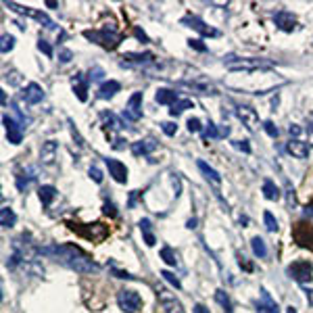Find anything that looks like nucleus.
<instances>
[{
	"mask_svg": "<svg viewBox=\"0 0 313 313\" xmlns=\"http://www.w3.org/2000/svg\"><path fill=\"white\" fill-rule=\"evenodd\" d=\"M38 253L59 261V263H63L65 267L73 269V272H77V274H96L100 269L82 249H77L75 245H48V247H40Z\"/></svg>",
	"mask_w": 313,
	"mask_h": 313,
	"instance_id": "1",
	"label": "nucleus"
},
{
	"mask_svg": "<svg viewBox=\"0 0 313 313\" xmlns=\"http://www.w3.org/2000/svg\"><path fill=\"white\" fill-rule=\"evenodd\" d=\"M84 38L92 40L94 44H98L107 50H113L121 44V36L117 31H109V28H102V30H86L84 31Z\"/></svg>",
	"mask_w": 313,
	"mask_h": 313,
	"instance_id": "2",
	"label": "nucleus"
},
{
	"mask_svg": "<svg viewBox=\"0 0 313 313\" xmlns=\"http://www.w3.org/2000/svg\"><path fill=\"white\" fill-rule=\"evenodd\" d=\"M274 67V61L269 59H257V57H250V59H240V61H230L228 69L230 71H242V73H253L259 71V69H272Z\"/></svg>",
	"mask_w": 313,
	"mask_h": 313,
	"instance_id": "3",
	"label": "nucleus"
},
{
	"mask_svg": "<svg viewBox=\"0 0 313 313\" xmlns=\"http://www.w3.org/2000/svg\"><path fill=\"white\" fill-rule=\"evenodd\" d=\"M4 6H6V8H11L13 13H19V15H25V17H31V19H36L38 23L44 25L46 30H55V28H57V23L52 21L46 13L36 11V8H31V6H21V4H17V2H11V0H4Z\"/></svg>",
	"mask_w": 313,
	"mask_h": 313,
	"instance_id": "4",
	"label": "nucleus"
},
{
	"mask_svg": "<svg viewBox=\"0 0 313 313\" xmlns=\"http://www.w3.org/2000/svg\"><path fill=\"white\" fill-rule=\"evenodd\" d=\"M117 303H119L121 311L136 313L138 309L142 307V297L136 290H119L117 292Z\"/></svg>",
	"mask_w": 313,
	"mask_h": 313,
	"instance_id": "5",
	"label": "nucleus"
},
{
	"mask_svg": "<svg viewBox=\"0 0 313 313\" xmlns=\"http://www.w3.org/2000/svg\"><path fill=\"white\" fill-rule=\"evenodd\" d=\"M286 274L297 282H309L313 278V265L309 261H294V263L286 267Z\"/></svg>",
	"mask_w": 313,
	"mask_h": 313,
	"instance_id": "6",
	"label": "nucleus"
},
{
	"mask_svg": "<svg viewBox=\"0 0 313 313\" xmlns=\"http://www.w3.org/2000/svg\"><path fill=\"white\" fill-rule=\"evenodd\" d=\"M236 117L242 121V125H245L249 132H255L259 127V115L253 107H247V104H238L236 107Z\"/></svg>",
	"mask_w": 313,
	"mask_h": 313,
	"instance_id": "7",
	"label": "nucleus"
},
{
	"mask_svg": "<svg viewBox=\"0 0 313 313\" xmlns=\"http://www.w3.org/2000/svg\"><path fill=\"white\" fill-rule=\"evenodd\" d=\"M124 117L127 121H140L142 119V92H134L129 96L125 109H124Z\"/></svg>",
	"mask_w": 313,
	"mask_h": 313,
	"instance_id": "8",
	"label": "nucleus"
},
{
	"mask_svg": "<svg viewBox=\"0 0 313 313\" xmlns=\"http://www.w3.org/2000/svg\"><path fill=\"white\" fill-rule=\"evenodd\" d=\"M292 236H294V240H297L299 247L313 250V228H311L309 223H303V221L297 223V228H294Z\"/></svg>",
	"mask_w": 313,
	"mask_h": 313,
	"instance_id": "9",
	"label": "nucleus"
},
{
	"mask_svg": "<svg viewBox=\"0 0 313 313\" xmlns=\"http://www.w3.org/2000/svg\"><path fill=\"white\" fill-rule=\"evenodd\" d=\"M182 23L188 25V28H192V30H196L201 36H207V38H217V36H219V31H217L215 28H211V25H207L203 19H198V17H184Z\"/></svg>",
	"mask_w": 313,
	"mask_h": 313,
	"instance_id": "10",
	"label": "nucleus"
},
{
	"mask_svg": "<svg viewBox=\"0 0 313 313\" xmlns=\"http://www.w3.org/2000/svg\"><path fill=\"white\" fill-rule=\"evenodd\" d=\"M2 124H4V127H6V138H8V142H11V144H21L23 125H21V124H17V121H15L13 117H8V115L2 117Z\"/></svg>",
	"mask_w": 313,
	"mask_h": 313,
	"instance_id": "11",
	"label": "nucleus"
},
{
	"mask_svg": "<svg viewBox=\"0 0 313 313\" xmlns=\"http://www.w3.org/2000/svg\"><path fill=\"white\" fill-rule=\"evenodd\" d=\"M21 100H25L28 104L42 102V100H44V88H42L40 84H36V82L28 84V86H25V90L21 92Z\"/></svg>",
	"mask_w": 313,
	"mask_h": 313,
	"instance_id": "12",
	"label": "nucleus"
},
{
	"mask_svg": "<svg viewBox=\"0 0 313 313\" xmlns=\"http://www.w3.org/2000/svg\"><path fill=\"white\" fill-rule=\"evenodd\" d=\"M159 303H161V307L165 309V313H184L182 303L173 297V294H169L167 290H163V288H159Z\"/></svg>",
	"mask_w": 313,
	"mask_h": 313,
	"instance_id": "13",
	"label": "nucleus"
},
{
	"mask_svg": "<svg viewBox=\"0 0 313 313\" xmlns=\"http://www.w3.org/2000/svg\"><path fill=\"white\" fill-rule=\"evenodd\" d=\"M286 153L292 155L294 159H307L309 156V144L299 140V138H290V140L286 142Z\"/></svg>",
	"mask_w": 313,
	"mask_h": 313,
	"instance_id": "14",
	"label": "nucleus"
},
{
	"mask_svg": "<svg viewBox=\"0 0 313 313\" xmlns=\"http://www.w3.org/2000/svg\"><path fill=\"white\" fill-rule=\"evenodd\" d=\"M104 163H107V167H109V173L113 176V180L119 182V184H125L127 182V167L121 161L117 159H104Z\"/></svg>",
	"mask_w": 313,
	"mask_h": 313,
	"instance_id": "15",
	"label": "nucleus"
},
{
	"mask_svg": "<svg viewBox=\"0 0 313 313\" xmlns=\"http://www.w3.org/2000/svg\"><path fill=\"white\" fill-rule=\"evenodd\" d=\"M57 155H59V144L55 140H46L40 149V163L42 165H52L57 161Z\"/></svg>",
	"mask_w": 313,
	"mask_h": 313,
	"instance_id": "16",
	"label": "nucleus"
},
{
	"mask_svg": "<svg viewBox=\"0 0 313 313\" xmlns=\"http://www.w3.org/2000/svg\"><path fill=\"white\" fill-rule=\"evenodd\" d=\"M274 21L282 31H292L294 28H297V17H294L290 11H278L274 15Z\"/></svg>",
	"mask_w": 313,
	"mask_h": 313,
	"instance_id": "17",
	"label": "nucleus"
},
{
	"mask_svg": "<svg viewBox=\"0 0 313 313\" xmlns=\"http://www.w3.org/2000/svg\"><path fill=\"white\" fill-rule=\"evenodd\" d=\"M257 313H280L278 303L269 297V292L265 288H261V299L257 303Z\"/></svg>",
	"mask_w": 313,
	"mask_h": 313,
	"instance_id": "18",
	"label": "nucleus"
},
{
	"mask_svg": "<svg viewBox=\"0 0 313 313\" xmlns=\"http://www.w3.org/2000/svg\"><path fill=\"white\" fill-rule=\"evenodd\" d=\"M71 86H73V92H75V96L80 98L82 102L88 100V80L82 75V73H77L71 77Z\"/></svg>",
	"mask_w": 313,
	"mask_h": 313,
	"instance_id": "19",
	"label": "nucleus"
},
{
	"mask_svg": "<svg viewBox=\"0 0 313 313\" xmlns=\"http://www.w3.org/2000/svg\"><path fill=\"white\" fill-rule=\"evenodd\" d=\"M155 149H156V142L153 140V138H146V140H138V142L132 144V155L146 156V155H151Z\"/></svg>",
	"mask_w": 313,
	"mask_h": 313,
	"instance_id": "20",
	"label": "nucleus"
},
{
	"mask_svg": "<svg viewBox=\"0 0 313 313\" xmlns=\"http://www.w3.org/2000/svg\"><path fill=\"white\" fill-rule=\"evenodd\" d=\"M121 90V84L115 82V80H109V82H102L100 84V88H98V98H113L115 94Z\"/></svg>",
	"mask_w": 313,
	"mask_h": 313,
	"instance_id": "21",
	"label": "nucleus"
},
{
	"mask_svg": "<svg viewBox=\"0 0 313 313\" xmlns=\"http://www.w3.org/2000/svg\"><path fill=\"white\" fill-rule=\"evenodd\" d=\"M153 61H155L153 52H144V55L127 52V55H124V63H127V65H146V63H153Z\"/></svg>",
	"mask_w": 313,
	"mask_h": 313,
	"instance_id": "22",
	"label": "nucleus"
},
{
	"mask_svg": "<svg viewBox=\"0 0 313 313\" xmlns=\"http://www.w3.org/2000/svg\"><path fill=\"white\" fill-rule=\"evenodd\" d=\"M155 100L159 104H176L178 102V92L176 90H169V88H159L155 94Z\"/></svg>",
	"mask_w": 313,
	"mask_h": 313,
	"instance_id": "23",
	"label": "nucleus"
},
{
	"mask_svg": "<svg viewBox=\"0 0 313 313\" xmlns=\"http://www.w3.org/2000/svg\"><path fill=\"white\" fill-rule=\"evenodd\" d=\"M184 86H188L192 92H196V94H217V90H215V86L213 84H209V82H196V80H192V82H182Z\"/></svg>",
	"mask_w": 313,
	"mask_h": 313,
	"instance_id": "24",
	"label": "nucleus"
},
{
	"mask_svg": "<svg viewBox=\"0 0 313 313\" xmlns=\"http://www.w3.org/2000/svg\"><path fill=\"white\" fill-rule=\"evenodd\" d=\"M100 121L104 125H107L109 129H115V132H119V129H124L125 125H124V121H121L119 117H115L111 111H102L100 113Z\"/></svg>",
	"mask_w": 313,
	"mask_h": 313,
	"instance_id": "25",
	"label": "nucleus"
},
{
	"mask_svg": "<svg viewBox=\"0 0 313 313\" xmlns=\"http://www.w3.org/2000/svg\"><path fill=\"white\" fill-rule=\"evenodd\" d=\"M196 165H198V169L203 171V176H205L209 182H213L215 186H219V184H221V176H219V173H217V171L211 167V165H207L205 161H198Z\"/></svg>",
	"mask_w": 313,
	"mask_h": 313,
	"instance_id": "26",
	"label": "nucleus"
},
{
	"mask_svg": "<svg viewBox=\"0 0 313 313\" xmlns=\"http://www.w3.org/2000/svg\"><path fill=\"white\" fill-rule=\"evenodd\" d=\"M140 232H142V236H144V242L149 247H155V242H156V238H155V234H153V223H151V219H140Z\"/></svg>",
	"mask_w": 313,
	"mask_h": 313,
	"instance_id": "27",
	"label": "nucleus"
},
{
	"mask_svg": "<svg viewBox=\"0 0 313 313\" xmlns=\"http://www.w3.org/2000/svg\"><path fill=\"white\" fill-rule=\"evenodd\" d=\"M15 221H17V215H15L13 209H8V207H2V209H0V225H2L4 230L13 228Z\"/></svg>",
	"mask_w": 313,
	"mask_h": 313,
	"instance_id": "28",
	"label": "nucleus"
},
{
	"mask_svg": "<svg viewBox=\"0 0 313 313\" xmlns=\"http://www.w3.org/2000/svg\"><path fill=\"white\" fill-rule=\"evenodd\" d=\"M38 196H40L42 205L48 207V205L57 198V188H55V186H40V188H38Z\"/></svg>",
	"mask_w": 313,
	"mask_h": 313,
	"instance_id": "29",
	"label": "nucleus"
},
{
	"mask_svg": "<svg viewBox=\"0 0 313 313\" xmlns=\"http://www.w3.org/2000/svg\"><path fill=\"white\" fill-rule=\"evenodd\" d=\"M263 196L267 198V201H278V198L282 196V192L272 180H265L263 182Z\"/></svg>",
	"mask_w": 313,
	"mask_h": 313,
	"instance_id": "30",
	"label": "nucleus"
},
{
	"mask_svg": "<svg viewBox=\"0 0 313 313\" xmlns=\"http://www.w3.org/2000/svg\"><path fill=\"white\" fill-rule=\"evenodd\" d=\"M186 109H194V102L190 100V98H182V100H178L176 104H171V109H169V115L171 117H178V115H182Z\"/></svg>",
	"mask_w": 313,
	"mask_h": 313,
	"instance_id": "31",
	"label": "nucleus"
},
{
	"mask_svg": "<svg viewBox=\"0 0 313 313\" xmlns=\"http://www.w3.org/2000/svg\"><path fill=\"white\" fill-rule=\"evenodd\" d=\"M250 249H253L255 257H259V259L267 257V247H265V240L261 238V236H255L253 240H250Z\"/></svg>",
	"mask_w": 313,
	"mask_h": 313,
	"instance_id": "32",
	"label": "nucleus"
},
{
	"mask_svg": "<svg viewBox=\"0 0 313 313\" xmlns=\"http://www.w3.org/2000/svg\"><path fill=\"white\" fill-rule=\"evenodd\" d=\"M215 301L223 307L225 313H234V309H232V301H230L228 294H225V290H215Z\"/></svg>",
	"mask_w": 313,
	"mask_h": 313,
	"instance_id": "33",
	"label": "nucleus"
},
{
	"mask_svg": "<svg viewBox=\"0 0 313 313\" xmlns=\"http://www.w3.org/2000/svg\"><path fill=\"white\" fill-rule=\"evenodd\" d=\"M161 259H163L167 265H171V267L178 265V255H176V250H173L171 247H163V249H161Z\"/></svg>",
	"mask_w": 313,
	"mask_h": 313,
	"instance_id": "34",
	"label": "nucleus"
},
{
	"mask_svg": "<svg viewBox=\"0 0 313 313\" xmlns=\"http://www.w3.org/2000/svg\"><path fill=\"white\" fill-rule=\"evenodd\" d=\"M284 196H286V205H288V209L297 207V194H294V188H292L290 182L284 184Z\"/></svg>",
	"mask_w": 313,
	"mask_h": 313,
	"instance_id": "35",
	"label": "nucleus"
},
{
	"mask_svg": "<svg viewBox=\"0 0 313 313\" xmlns=\"http://www.w3.org/2000/svg\"><path fill=\"white\" fill-rule=\"evenodd\" d=\"M15 48V38L11 33H2V38H0V52L6 55V52H11Z\"/></svg>",
	"mask_w": 313,
	"mask_h": 313,
	"instance_id": "36",
	"label": "nucleus"
},
{
	"mask_svg": "<svg viewBox=\"0 0 313 313\" xmlns=\"http://www.w3.org/2000/svg\"><path fill=\"white\" fill-rule=\"evenodd\" d=\"M263 221H265V228H267V232H278V228H280V225H278V219L276 217L269 213V211H265L263 213Z\"/></svg>",
	"mask_w": 313,
	"mask_h": 313,
	"instance_id": "37",
	"label": "nucleus"
},
{
	"mask_svg": "<svg viewBox=\"0 0 313 313\" xmlns=\"http://www.w3.org/2000/svg\"><path fill=\"white\" fill-rule=\"evenodd\" d=\"M203 136H205V140H209V138H213V140H217V138H221V132L215 127V124H211V121H209V125L205 127Z\"/></svg>",
	"mask_w": 313,
	"mask_h": 313,
	"instance_id": "38",
	"label": "nucleus"
},
{
	"mask_svg": "<svg viewBox=\"0 0 313 313\" xmlns=\"http://www.w3.org/2000/svg\"><path fill=\"white\" fill-rule=\"evenodd\" d=\"M161 276H163V280H165V282H169V284L173 286V288H178V290L182 288V282L178 280V276H176V274H171V272H167V269H165V272H161Z\"/></svg>",
	"mask_w": 313,
	"mask_h": 313,
	"instance_id": "39",
	"label": "nucleus"
},
{
	"mask_svg": "<svg viewBox=\"0 0 313 313\" xmlns=\"http://www.w3.org/2000/svg\"><path fill=\"white\" fill-rule=\"evenodd\" d=\"M67 125H69V132H71V136H73V140L77 142V146H84L86 142H84V138H82V134L77 132V127H75V124L71 119H67Z\"/></svg>",
	"mask_w": 313,
	"mask_h": 313,
	"instance_id": "40",
	"label": "nucleus"
},
{
	"mask_svg": "<svg viewBox=\"0 0 313 313\" xmlns=\"http://www.w3.org/2000/svg\"><path fill=\"white\" fill-rule=\"evenodd\" d=\"M263 129H265V134L272 138H278V134H280V129L274 125V121H263Z\"/></svg>",
	"mask_w": 313,
	"mask_h": 313,
	"instance_id": "41",
	"label": "nucleus"
},
{
	"mask_svg": "<svg viewBox=\"0 0 313 313\" xmlns=\"http://www.w3.org/2000/svg\"><path fill=\"white\" fill-rule=\"evenodd\" d=\"M161 129H163V132L167 134V136H176L178 125L173 124V121H163V124H161Z\"/></svg>",
	"mask_w": 313,
	"mask_h": 313,
	"instance_id": "42",
	"label": "nucleus"
},
{
	"mask_svg": "<svg viewBox=\"0 0 313 313\" xmlns=\"http://www.w3.org/2000/svg\"><path fill=\"white\" fill-rule=\"evenodd\" d=\"M203 129V125H201V119H196V117H192V119H188V132H192V134H198Z\"/></svg>",
	"mask_w": 313,
	"mask_h": 313,
	"instance_id": "43",
	"label": "nucleus"
},
{
	"mask_svg": "<svg viewBox=\"0 0 313 313\" xmlns=\"http://www.w3.org/2000/svg\"><path fill=\"white\" fill-rule=\"evenodd\" d=\"M88 176L94 180V182H96V184H102V171L96 167V165H92V167H90V171H88Z\"/></svg>",
	"mask_w": 313,
	"mask_h": 313,
	"instance_id": "44",
	"label": "nucleus"
},
{
	"mask_svg": "<svg viewBox=\"0 0 313 313\" xmlns=\"http://www.w3.org/2000/svg\"><path fill=\"white\" fill-rule=\"evenodd\" d=\"M232 144L236 146L238 151H242V153H245V155H250V144H249L247 140H234Z\"/></svg>",
	"mask_w": 313,
	"mask_h": 313,
	"instance_id": "45",
	"label": "nucleus"
},
{
	"mask_svg": "<svg viewBox=\"0 0 313 313\" xmlns=\"http://www.w3.org/2000/svg\"><path fill=\"white\" fill-rule=\"evenodd\" d=\"M38 50H42V52H44V55H46L48 59H52V46L48 44L46 40H40V42H38Z\"/></svg>",
	"mask_w": 313,
	"mask_h": 313,
	"instance_id": "46",
	"label": "nucleus"
},
{
	"mask_svg": "<svg viewBox=\"0 0 313 313\" xmlns=\"http://www.w3.org/2000/svg\"><path fill=\"white\" fill-rule=\"evenodd\" d=\"M71 59H73V52H71V50L63 48V50L59 52V61H61V63H69V61H71Z\"/></svg>",
	"mask_w": 313,
	"mask_h": 313,
	"instance_id": "47",
	"label": "nucleus"
},
{
	"mask_svg": "<svg viewBox=\"0 0 313 313\" xmlns=\"http://www.w3.org/2000/svg\"><path fill=\"white\" fill-rule=\"evenodd\" d=\"M113 276H115V278H121V280H134V278H136V276L127 274V272H121V269H113Z\"/></svg>",
	"mask_w": 313,
	"mask_h": 313,
	"instance_id": "48",
	"label": "nucleus"
},
{
	"mask_svg": "<svg viewBox=\"0 0 313 313\" xmlns=\"http://www.w3.org/2000/svg\"><path fill=\"white\" fill-rule=\"evenodd\" d=\"M188 44H190V46H192L194 50H198V52H205V50H207V46L203 44V42H201V40H188Z\"/></svg>",
	"mask_w": 313,
	"mask_h": 313,
	"instance_id": "49",
	"label": "nucleus"
},
{
	"mask_svg": "<svg viewBox=\"0 0 313 313\" xmlns=\"http://www.w3.org/2000/svg\"><path fill=\"white\" fill-rule=\"evenodd\" d=\"M301 132H303V129H301V125H297V124H290V127H288V134H290L292 138H299V136H301Z\"/></svg>",
	"mask_w": 313,
	"mask_h": 313,
	"instance_id": "50",
	"label": "nucleus"
},
{
	"mask_svg": "<svg viewBox=\"0 0 313 313\" xmlns=\"http://www.w3.org/2000/svg\"><path fill=\"white\" fill-rule=\"evenodd\" d=\"M102 77V69L100 67H96L94 71H90V80H100Z\"/></svg>",
	"mask_w": 313,
	"mask_h": 313,
	"instance_id": "51",
	"label": "nucleus"
},
{
	"mask_svg": "<svg viewBox=\"0 0 313 313\" xmlns=\"http://www.w3.org/2000/svg\"><path fill=\"white\" fill-rule=\"evenodd\" d=\"M104 213H111V215H117V211H115V205H111V203H104Z\"/></svg>",
	"mask_w": 313,
	"mask_h": 313,
	"instance_id": "52",
	"label": "nucleus"
},
{
	"mask_svg": "<svg viewBox=\"0 0 313 313\" xmlns=\"http://www.w3.org/2000/svg\"><path fill=\"white\" fill-rule=\"evenodd\" d=\"M134 33H136V38H140L142 42H149V38H146V33H144L142 30H138V28H136V30H134Z\"/></svg>",
	"mask_w": 313,
	"mask_h": 313,
	"instance_id": "53",
	"label": "nucleus"
},
{
	"mask_svg": "<svg viewBox=\"0 0 313 313\" xmlns=\"http://www.w3.org/2000/svg\"><path fill=\"white\" fill-rule=\"evenodd\" d=\"M192 313H209V309H207L205 305H194V309H192Z\"/></svg>",
	"mask_w": 313,
	"mask_h": 313,
	"instance_id": "54",
	"label": "nucleus"
},
{
	"mask_svg": "<svg viewBox=\"0 0 313 313\" xmlns=\"http://www.w3.org/2000/svg\"><path fill=\"white\" fill-rule=\"evenodd\" d=\"M309 144H313V117L309 121Z\"/></svg>",
	"mask_w": 313,
	"mask_h": 313,
	"instance_id": "55",
	"label": "nucleus"
},
{
	"mask_svg": "<svg viewBox=\"0 0 313 313\" xmlns=\"http://www.w3.org/2000/svg\"><path fill=\"white\" fill-rule=\"evenodd\" d=\"M186 228H188V230H194V228H196V219H194V217H192V219H188Z\"/></svg>",
	"mask_w": 313,
	"mask_h": 313,
	"instance_id": "56",
	"label": "nucleus"
},
{
	"mask_svg": "<svg viewBox=\"0 0 313 313\" xmlns=\"http://www.w3.org/2000/svg\"><path fill=\"white\" fill-rule=\"evenodd\" d=\"M219 132H221V138H223V136H230V127H228V125H223Z\"/></svg>",
	"mask_w": 313,
	"mask_h": 313,
	"instance_id": "57",
	"label": "nucleus"
},
{
	"mask_svg": "<svg viewBox=\"0 0 313 313\" xmlns=\"http://www.w3.org/2000/svg\"><path fill=\"white\" fill-rule=\"evenodd\" d=\"M307 292V301H309V305H313V290H305Z\"/></svg>",
	"mask_w": 313,
	"mask_h": 313,
	"instance_id": "58",
	"label": "nucleus"
},
{
	"mask_svg": "<svg viewBox=\"0 0 313 313\" xmlns=\"http://www.w3.org/2000/svg\"><path fill=\"white\" fill-rule=\"evenodd\" d=\"M46 6H50V8H57V6H59V2H52V0H48V2H46Z\"/></svg>",
	"mask_w": 313,
	"mask_h": 313,
	"instance_id": "59",
	"label": "nucleus"
},
{
	"mask_svg": "<svg viewBox=\"0 0 313 313\" xmlns=\"http://www.w3.org/2000/svg\"><path fill=\"white\" fill-rule=\"evenodd\" d=\"M305 213H307V215H311V217H313V205H309V207H307V209H305Z\"/></svg>",
	"mask_w": 313,
	"mask_h": 313,
	"instance_id": "60",
	"label": "nucleus"
},
{
	"mask_svg": "<svg viewBox=\"0 0 313 313\" xmlns=\"http://www.w3.org/2000/svg\"><path fill=\"white\" fill-rule=\"evenodd\" d=\"M286 313H297V309H294V307H288V311H286Z\"/></svg>",
	"mask_w": 313,
	"mask_h": 313,
	"instance_id": "61",
	"label": "nucleus"
}]
</instances>
